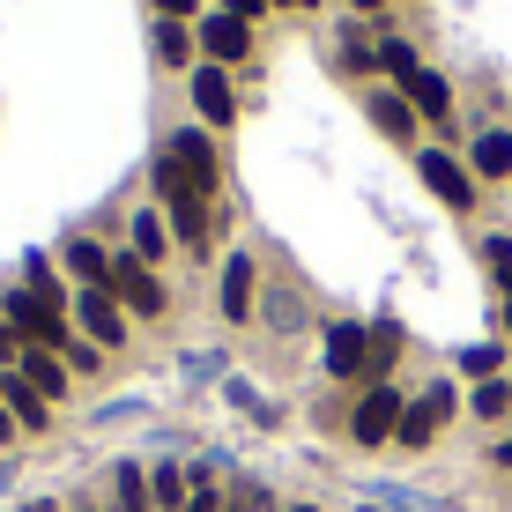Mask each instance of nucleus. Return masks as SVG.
I'll use <instances>...</instances> for the list:
<instances>
[{"label":"nucleus","mask_w":512,"mask_h":512,"mask_svg":"<svg viewBox=\"0 0 512 512\" xmlns=\"http://www.w3.org/2000/svg\"><path fill=\"white\" fill-rule=\"evenodd\" d=\"M401 409H409V394H401L394 379H379V386H364L357 394V409H349V438H357L364 453H379V446H394V431H401Z\"/></svg>","instance_id":"nucleus-3"},{"label":"nucleus","mask_w":512,"mask_h":512,"mask_svg":"<svg viewBox=\"0 0 512 512\" xmlns=\"http://www.w3.org/2000/svg\"><path fill=\"white\" fill-rule=\"evenodd\" d=\"M171 223H164V208H134V223H127V253L134 260H149V268H164L171 260Z\"/></svg>","instance_id":"nucleus-16"},{"label":"nucleus","mask_w":512,"mask_h":512,"mask_svg":"<svg viewBox=\"0 0 512 512\" xmlns=\"http://www.w3.org/2000/svg\"><path fill=\"white\" fill-rule=\"evenodd\" d=\"M60 357H67V372H97V364H104V349H97V342H82V334H75V342L60 349Z\"/></svg>","instance_id":"nucleus-29"},{"label":"nucleus","mask_w":512,"mask_h":512,"mask_svg":"<svg viewBox=\"0 0 512 512\" xmlns=\"http://www.w3.org/2000/svg\"><path fill=\"white\" fill-rule=\"evenodd\" d=\"M112 505H119V512H156V498H149V468L119 461V468H112Z\"/></svg>","instance_id":"nucleus-21"},{"label":"nucleus","mask_w":512,"mask_h":512,"mask_svg":"<svg viewBox=\"0 0 512 512\" xmlns=\"http://www.w3.org/2000/svg\"><path fill=\"white\" fill-rule=\"evenodd\" d=\"M15 372H23L30 386H38L45 401H60V394H67V379H75V372H67V357H60V349H23V357H15Z\"/></svg>","instance_id":"nucleus-19"},{"label":"nucleus","mask_w":512,"mask_h":512,"mask_svg":"<svg viewBox=\"0 0 512 512\" xmlns=\"http://www.w3.org/2000/svg\"><path fill=\"white\" fill-rule=\"evenodd\" d=\"M505 334H512V297H505Z\"/></svg>","instance_id":"nucleus-40"},{"label":"nucleus","mask_w":512,"mask_h":512,"mask_svg":"<svg viewBox=\"0 0 512 512\" xmlns=\"http://www.w3.org/2000/svg\"><path fill=\"white\" fill-rule=\"evenodd\" d=\"M297 320H305V305H297L290 290H275V297H268V327H275V334H290Z\"/></svg>","instance_id":"nucleus-27"},{"label":"nucleus","mask_w":512,"mask_h":512,"mask_svg":"<svg viewBox=\"0 0 512 512\" xmlns=\"http://www.w3.org/2000/svg\"><path fill=\"white\" fill-rule=\"evenodd\" d=\"M483 260H490V275H498V290L512 297V238H483Z\"/></svg>","instance_id":"nucleus-26"},{"label":"nucleus","mask_w":512,"mask_h":512,"mask_svg":"<svg viewBox=\"0 0 512 512\" xmlns=\"http://www.w3.org/2000/svg\"><path fill=\"white\" fill-rule=\"evenodd\" d=\"M156 149H164L171 164L186 171V186L201 193V201H216V193H223V149H216V134H208L201 119H193V127H171Z\"/></svg>","instance_id":"nucleus-2"},{"label":"nucleus","mask_w":512,"mask_h":512,"mask_svg":"<svg viewBox=\"0 0 512 512\" xmlns=\"http://www.w3.org/2000/svg\"><path fill=\"white\" fill-rule=\"evenodd\" d=\"M60 268L82 282V290H112V245L104 238H67L60 245Z\"/></svg>","instance_id":"nucleus-13"},{"label":"nucleus","mask_w":512,"mask_h":512,"mask_svg":"<svg viewBox=\"0 0 512 512\" xmlns=\"http://www.w3.org/2000/svg\"><path fill=\"white\" fill-rule=\"evenodd\" d=\"M490 461H498V468H512V438H505V446H490Z\"/></svg>","instance_id":"nucleus-36"},{"label":"nucleus","mask_w":512,"mask_h":512,"mask_svg":"<svg viewBox=\"0 0 512 512\" xmlns=\"http://www.w3.org/2000/svg\"><path fill=\"white\" fill-rule=\"evenodd\" d=\"M223 512H282V505L268 483H238V490H223Z\"/></svg>","instance_id":"nucleus-25"},{"label":"nucleus","mask_w":512,"mask_h":512,"mask_svg":"<svg viewBox=\"0 0 512 512\" xmlns=\"http://www.w3.org/2000/svg\"><path fill=\"white\" fill-rule=\"evenodd\" d=\"M149 52L171 67V75H193L201 67V45H193V23H171V15H156L149 23Z\"/></svg>","instance_id":"nucleus-14"},{"label":"nucleus","mask_w":512,"mask_h":512,"mask_svg":"<svg viewBox=\"0 0 512 512\" xmlns=\"http://www.w3.org/2000/svg\"><path fill=\"white\" fill-rule=\"evenodd\" d=\"M149 498H156V512H186L193 475H186L179 461H156V468H149Z\"/></svg>","instance_id":"nucleus-20"},{"label":"nucleus","mask_w":512,"mask_h":512,"mask_svg":"<svg viewBox=\"0 0 512 512\" xmlns=\"http://www.w3.org/2000/svg\"><path fill=\"white\" fill-rule=\"evenodd\" d=\"M0 409L15 416V431H45V423H52V401L23 372H0Z\"/></svg>","instance_id":"nucleus-15"},{"label":"nucleus","mask_w":512,"mask_h":512,"mask_svg":"<svg viewBox=\"0 0 512 512\" xmlns=\"http://www.w3.org/2000/svg\"><path fill=\"white\" fill-rule=\"evenodd\" d=\"M0 320H8L15 334H23V349H67L75 342V320H67L60 297H38V290H0Z\"/></svg>","instance_id":"nucleus-1"},{"label":"nucleus","mask_w":512,"mask_h":512,"mask_svg":"<svg viewBox=\"0 0 512 512\" xmlns=\"http://www.w3.org/2000/svg\"><path fill=\"white\" fill-rule=\"evenodd\" d=\"M401 97H409V104H416V112H423V119H431V127H446V119H453V82H446V75H438V67H416V75H409V82H401Z\"/></svg>","instance_id":"nucleus-17"},{"label":"nucleus","mask_w":512,"mask_h":512,"mask_svg":"<svg viewBox=\"0 0 512 512\" xmlns=\"http://www.w3.org/2000/svg\"><path fill=\"white\" fill-rule=\"evenodd\" d=\"M282 512H320V505H282Z\"/></svg>","instance_id":"nucleus-39"},{"label":"nucleus","mask_w":512,"mask_h":512,"mask_svg":"<svg viewBox=\"0 0 512 512\" xmlns=\"http://www.w3.org/2000/svg\"><path fill=\"white\" fill-rule=\"evenodd\" d=\"M75 327H82V342H97V349H127V334H134V320H127V305H119L112 290H82L75 305Z\"/></svg>","instance_id":"nucleus-10"},{"label":"nucleus","mask_w":512,"mask_h":512,"mask_svg":"<svg viewBox=\"0 0 512 512\" xmlns=\"http://www.w3.org/2000/svg\"><path fill=\"white\" fill-rule=\"evenodd\" d=\"M15 357H23V334H15L8 320H0V372H15Z\"/></svg>","instance_id":"nucleus-32"},{"label":"nucleus","mask_w":512,"mask_h":512,"mask_svg":"<svg viewBox=\"0 0 512 512\" xmlns=\"http://www.w3.org/2000/svg\"><path fill=\"white\" fill-rule=\"evenodd\" d=\"M320 364H327L334 386H372V327L364 320H327Z\"/></svg>","instance_id":"nucleus-4"},{"label":"nucleus","mask_w":512,"mask_h":512,"mask_svg":"<svg viewBox=\"0 0 512 512\" xmlns=\"http://www.w3.org/2000/svg\"><path fill=\"white\" fill-rule=\"evenodd\" d=\"M67 512H104V505H97V498H82V505H67Z\"/></svg>","instance_id":"nucleus-38"},{"label":"nucleus","mask_w":512,"mask_h":512,"mask_svg":"<svg viewBox=\"0 0 512 512\" xmlns=\"http://www.w3.org/2000/svg\"><path fill=\"white\" fill-rule=\"evenodd\" d=\"M112 297L127 305V320H164L171 312L164 275H156L149 260H134V253H112Z\"/></svg>","instance_id":"nucleus-5"},{"label":"nucleus","mask_w":512,"mask_h":512,"mask_svg":"<svg viewBox=\"0 0 512 512\" xmlns=\"http://www.w3.org/2000/svg\"><path fill=\"white\" fill-rule=\"evenodd\" d=\"M416 67H423V52H416L409 38H394V30H379V75L394 82V90H401V82L416 75Z\"/></svg>","instance_id":"nucleus-22"},{"label":"nucleus","mask_w":512,"mask_h":512,"mask_svg":"<svg viewBox=\"0 0 512 512\" xmlns=\"http://www.w3.org/2000/svg\"><path fill=\"white\" fill-rule=\"evenodd\" d=\"M461 372H475V379H498V342H475V349H461Z\"/></svg>","instance_id":"nucleus-28"},{"label":"nucleus","mask_w":512,"mask_h":512,"mask_svg":"<svg viewBox=\"0 0 512 512\" xmlns=\"http://www.w3.org/2000/svg\"><path fill=\"white\" fill-rule=\"evenodd\" d=\"M208 8H223V15H238V23H260V15L275 8V0H208Z\"/></svg>","instance_id":"nucleus-31"},{"label":"nucleus","mask_w":512,"mask_h":512,"mask_svg":"<svg viewBox=\"0 0 512 512\" xmlns=\"http://www.w3.org/2000/svg\"><path fill=\"white\" fill-rule=\"evenodd\" d=\"M23 512H67V505H52V498H30V505H23Z\"/></svg>","instance_id":"nucleus-37"},{"label":"nucleus","mask_w":512,"mask_h":512,"mask_svg":"<svg viewBox=\"0 0 512 512\" xmlns=\"http://www.w3.org/2000/svg\"><path fill=\"white\" fill-rule=\"evenodd\" d=\"M386 8V0H349V15H379Z\"/></svg>","instance_id":"nucleus-35"},{"label":"nucleus","mask_w":512,"mask_h":512,"mask_svg":"<svg viewBox=\"0 0 512 512\" xmlns=\"http://www.w3.org/2000/svg\"><path fill=\"white\" fill-rule=\"evenodd\" d=\"M15 438H23V431H15V416L0 409V446H15Z\"/></svg>","instance_id":"nucleus-33"},{"label":"nucleus","mask_w":512,"mask_h":512,"mask_svg":"<svg viewBox=\"0 0 512 512\" xmlns=\"http://www.w3.org/2000/svg\"><path fill=\"white\" fill-rule=\"evenodd\" d=\"M193 45H201V60L208 67H238L253 60V23H238V15H223V8H208L201 23H193Z\"/></svg>","instance_id":"nucleus-8"},{"label":"nucleus","mask_w":512,"mask_h":512,"mask_svg":"<svg viewBox=\"0 0 512 512\" xmlns=\"http://www.w3.org/2000/svg\"><path fill=\"white\" fill-rule=\"evenodd\" d=\"M364 119H372V127H379L386 141H401V149H416V134H423V112L394 90V82H379V90L364 97Z\"/></svg>","instance_id":"nucleus-12"},{"label":"nucleus","mask_w":512,"mask_h":512,"mask_svg":"<svg viewBox=\"0 0 512 512\" xmlns=\"http://www.w3.org/2000/svg\"><path fill=\"white\" fill-rule=\"evenodd\" d=\"M468 171L475 179H512V127H483L468 141Z\"/></svg>","instance_id":"nucleus-18"},{"label":"nucleus","mask_w":512,"mask_h":512,"mask_svg":"<svg viewBox=\"0 0 512 512\" xmlns=\"http://www.w3.org/2000/svg\"><path fill=\"white\" fill-rule=\"evenodd\" d=\"M156 15H171V23H201L208 15V0H149Z\"/></svg>","instance_id":"nucleus-30"},{"label":"nucleus","mask_w":512,"mask_h":512,"mask_svg":"<svg viewBox=\"0 0 512 512\" xmlns=\"http://www.w3.org/2000/svg\"><path fill=\"white\" fill-rule=\"evenodd\" d=\"M468 409L483 416V423H498V416H512V379H475Z\"/></svg>","instance_id":"nucleus-23"},{"label":"nucleus","mask_w":512,"mask_h":512,"mask_svg":"<svg viewBox=\"0 0 512 512\" xmlns=\"http://www.w3.org/2000/svg\"><path fill=\"white\" fill-rule=\"evenodd\" d=\"M275 8H290V15H312V8H320V0H275Z\"/></svg>","instance_id":"nucleus-34"},{"label":"nucleus","mask_w":512,"mask_h":512,"mask_svg":"<svg viewBox=\"0 0 512 512\" xmlns=\"http://www.w3.org/2000/svg\"><path fill=\"white\" fill-rule=\"evenodd\" d=\"M394 357H401V320H372V386L394 372Z\"/></svg>","instance_id":"nucleus-24"},{"label":"nucleus","mask_w":512,"mask_h":512,"mask_svg":"<svg viewBox=\"0 0 512 512\" xmlns=\"http://www.w3.org/2000/svg\"><path fill=\"white\" fill-rule=\"evenodd\" d=\"M453 401H461V394H453L446 379H431V386H423V394L409 401V409H401V431H394V446H409V453H423V446H431L438 431H446Z\"/></svg>","instance_id":"nucleus-9"},{"label":"nucleus","mask_w":512,"mask_h":512,"mask_svg":"<svg viewBox=\"0 0 512 512\" xmlns=\"http://www.w3.org/2000/svg\"><path fill=\"white\" fill-rule=\"evenodd\" d=\"M186 97H193V119H201V127L208 134H231L238 127V75H231V67H193V75H186Z\"/></svg>","instance_id":"nucleus-6"},{"label":"nucleus","mask_w":512,"mask_h":512,"mask_svg":"<svg viewBox=\"0 0 512 512\" xmlns=\"http://www.w3.org/2000/svg\"><path fill=\"white\" fill-rule=\"evenodd\" d=\"M416 179L431 186V193H438L446 208H461V216L475 208V186H483V179H475V171H468V164H461L453 149H416Z\"/></svg>","instance_id":"nucleus-11"},{"label":"nucleus","mask_w":512,"mask_h":512,"mask_svg":"<svg viewBox=\"0 0 512 512\" xmlns=\"http://www.w3.org/2000/svg\"><path fill=\"white\" fill-rule=\"evenodd\" d=\"M216 312H223L231 327L260 320V260L245 253V245H231V260L216 268Z\"/></svg>","instance_id":"nucleus-7"}]
</instances>
